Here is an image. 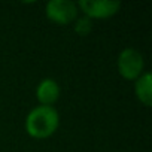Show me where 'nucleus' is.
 I'll return each mask as SVG.
<instances>
[{
	"mask_svg": "<svg viewBox=\"0 0 152 152\" xmlns=\"http://www.w3.org/2000/svg\"><path fill=\"white\" fill-rule=\"evenodd\" d=\"M60 124L58 112L52 106H37L26 118V128L27 133L36 139H43L51 136Z\"/></svg>",
	"mask_w": 152,
	"mask_h": 152,
	"instance_id": "1",
	"label": "nucleus"
},
{
	"mask_svg": "<svg viewBox=\"0 0 152 152\" xmlns=\"http://www.w3.org/2000/svg\"><path fill=\"white\" fill-rule=\"evenodd\" d=\"M118 70L125 79H137L143 70V57L134 48H125L118 57Z\"/></svg>",
	"mask_w": 152,
	"mask_h": 152,
	"instance_id": "2",
	"label": "nucleus"
},
{
	"mask_svg": "<svg viewBox=\"0 0 152 152\" xmlns=\"http://www.w3.org/2000/svg\"><path fill=\"white\" fill-rule=\"evenodd\" d=\"M46 15L58 24H67L76 18L78 6L72 0H51L46 5Z\"/></svg>",
	"mask_w": 152,
	"mask_h": 152,
	"instance_id": "3",
	"label": "nucleus"
},
{
	"mask_svg": "<svg viewBox=\"0 0 152 152\" xmlns=\"http://www.w3.org/2000/svg\"><path fill=\"white\" fill-rule=\"evenodd\" d=\"M79 8L88 18H107L119 11L121 3L115 0H81Z\"/></svg>",
	"mask_w": 152,
	"mask_h": 152,
	"instance_id": "4",
	"label": "nucleus"
},
{
	"mask_svg": "<svg viewBox=\"0 0 152 152\" xmlns=\"http://www.w3.org/2000/svg\"><path fill=\"white\" fill-rule=\"evenodd\" d=\"M36 96H37V100L43 106H51L54 102L58 100L60 87H58V84L54 79L46 78V79L40 81V84L37 87V91H36Z\"/></svg>",
	"mask_w": 152,
	"mask_h": 152,
	"instance_id": "5",
	"label": "nucleus"
},
{
	"mask_svg": "<svg viewBox=\"0 0 152 152\" xmlns=\"http://www.w3.org/2000/svg\"><path fill=\"white\" fill-rule=\"evenodd\" d=\"M136 96L143 104H146V106L152 104V76H151L149 72L142 73L137 78V81H136Z\"/></svg>",
	"mask_w": 152,
	"mask_h": 152,
	"instance_id": "6",
	"label": "nucleus"
},
{
	"mask_svg": "<svg viewBox=\"0 0 152 152\" xmlns=\"http://www.w3.org/2000/svg\"><path fill=\"white\" fill-rule=\"evenodd\" d=\"M93 28V24H91V20L88 17H84V18H79L76 21V26H75V30L76 33H79L81 36H85L91 31Z\"/></svg>",
	"mask_w": 152,
	"mask_h": 152,
	"instance_id": "7",
	"label": "nucleus"
}]
</instances>
